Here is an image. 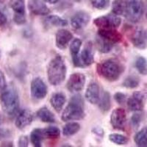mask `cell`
I'll return each instance as SVG.
<instances>
[{
  "instance_id": "6da1fadb",
  "label": "cell",
  "mask_w": 147,
  "mask_h": 147,
  "mask_svg": "<svg viewBox=\"0 0 147 147\" xmlns=\"http://www.w3.org/2000/svg\"><path fill=\"white\" fill-rule=\"evenodd\" d=\"M0 102L4 113L10 117H13L18 113L20 100L17 89L14 85L10 84L7 85L1 92Z\"/></svg>"
},
{
  "instance_id": "7a4b0ae2",
  "label": "cell",
  "mask_w": 147,
  "mask_h": 147,
  "mask_svg": "<svg viewBox=\"0 0 147 147\" xmlns=\"http://www.w3.org/2000/svg\"><path fill=\"white\" fill-rule=\"evenodd\" d=\"M124 65L116 59H107L97 64L99 75L109 82L117 81L124 71Z\"/></svg>"
},
{
  "instance_id": "3957f363",
  "label": "cell",
  "mask_w": 147,
  "mask_h": 147,
  "mask_svg": "<svg viewBox=\"0 0 147 147\" xmlns=\"http://www.w3.org/2000/svg\"><path fill=\"white\" fill-rule=\"evenodd\" d=\"M67 67L60 55H56L50 60L47 66V78L51 85L57 86L65 79Z\"/></svg>"
},
{
  "instance_id": "277c9868",
  "label": "cell",
  "mask_w": 147,
  "mask_h": 147,
  "mask_svg": "<svg viewBox=\"0 0 147 147\" xmlns=\"http://www.w3.org/2000/svg\"><path fill=\"white\" fill-rule=\"evenodd\" d=\"M84 100L79 94L74 95L69 100L68 105L62 113V120L63 121L81 120L85 117Z\"/></svg>"
},
{
  "instance_id": "5b68a950",
  "label": "cell",
  "mask_w": 147,
  "mask_h": 147,
  "mask_svg": "<svg viewBox=\"0 0 147 147\" xmlns=\"http://www.w3.org/2000/svg\"><path fill=\"white\" fill-rule=\"evenodd\" d=\"M125 4L124 16L129 22L136 23L140 19L144 12L143 0H124Z\"/></svg>"
},
{
  "instance_id": "8992f818",
  "label": "cell",
  "mask_w": 147,
  "mask_h": 147,
  "mask_svg": "<svg viewBox=\"0 0 147 147\" xmlns=\"http://www.w3.org/2000/svg\"><path fill=\"white\" fill-rule=\"evenodd\" d=\"M94 24L100 29H116L121 25V19L119 16L108 14L95 18Z\"/></svg>"
},
{
  "instance_id": "52a82bcc",
  "label": "cell",
  "mask_w": 147,
  "mask_h": 147,
  "mask_svg": "<svg viewBox=\"0 0 147 147\" xmlns=\"http://www.w3.org/2000/svg\"><path fill=\"white\" fill-rule=\"evenodd\" d=\"M30 94L36 100L44 99L47 96V86L40 77H35L32 80L30 85Z\"/></svg>"
},
{
  "instance_id": "ba28073f",
  "label": "cell",
  "mask_w": 147,
  "mask_h": 147,
  "mask_svg": "<svg viewBox=\"0 0 147 147\" xmlns=\"http://www.w3.org/2000/svg\"><path fill=\"white\" fill-rule=\"evenodd\" d=\"M11 8L14 12L13 21L17 25H22L26 23V11L24 0H13L11 3Z\"/></svg>"
},
{
  "instance_id": "9c48e42d",
  "label": "cell",
  "mask_w": 147,
  "mask_h": 147,
  "mask_svg": "<svg viewBox=\"0 0 147 147\" xmlns=\"http://www.w3.org/2000/svg\"><path fill=\"white\" fill-rule=\"evenodd\" d=\"M126 121H127V115L124 109H115L110 115V124L115 129L124 130Z\"/></svg>"
},
{
  "instance_id": "30bf717a",
  "label": "cell",
  "mask_w": 147,
  "mask_h": 147,
  "mask_svg": "<svg viewBox=\"0 0 147 147\" xmlns=\"http://www.w3.org/2000/svg\"><path fill=\"white\" fill-rule=\"evenodd\" d=\"M85 84V76L82 73H74L69 77L67 82V89L70 92H80L83 89Z\"/></svg>"
},
{
  "instance_id": "8fae6325",
  "label": "cell",
  "mask_w": 147,
  "mask_h": 147,
  "mask_svg": "<svg viewBox=\"0 0 147 147\" xmlns=\"http://www.w3.org/2000/svg\"><path fill=\"white\" fill-rule=\"evenodd\" d=\"M94 63L93 46L88 42L80 54H79V68H85L91 65Z\"/></svg>"
},
{
  "instance_id": "7c38bea8",
  "label": "cell",
  "mask_w": 147,
  "mask_h": 147,
  "mask_svg": "<svg viewBox=\"0 0 147 147\" xmlns=\"http://www.w3.org/2000/svg\"><path fill=\"white\" fill-rule=\"evenodd\" d=\"M144 95L140 91L134 92L131 97L127 100V107L130 111L139 112L144 109Z\"/></svg>"
},
{
  "instance_id": "4fadbf2b",
  "label": "cell",
  "mask_w": 147,
  "mask_h": 147,
  "mask_svg": "<svg viewBox=\"0 0 147 147\" xmlns=\"http://www.w3.org/2000/svg\"><path fill=\"white\" fill-rule=\"evenodd\" d=\"M146 32L141 27H137L131 34L130 40L135 47L144 49L146 47Z\"/></svg>"
},
{
  "instance_id": "5bb4252c",
  "label": "cell",
  "mask_w": 147,
  "mask_h": 147,
  "mask_svg": "<svg viewBox=\"0 0 147 147\" xmlns=\"http://www.w3.org/2000/svg\"><path fill=\"white\" fill-rule=\"evenodd\" d=\"M90 19V17L88 13L85 11H79L72 16L71 24L74 30H82L88 24Z\"/></svg>"
},
{
  "instance_id": "9a60e30c",
  "label": "cell",
  "mask_w": 147,
  "mask_h": 147,
  "mask_svg": "<svg viewBox=\"0 0 147 147\" xmlns=\"http://www.w3.org/2000/svg\"><path fill=\"white\" fill-rule=\"evenodd\" d=\"M34 119V115L30 110L24 109L21 110L16 119V127L19 129H24L31 124Z\"/></svg>"
},
{
  "instance_id": "2e32d148",
  "label": "cell",
  "mask_w": 147,
  "mask_h": 147,
  "mask_svg": "<svg viewBox=\"0 0 147 147\" xmlns=\"http://www.w3.org/2000/svg\"><path fill=\"white\" fill-rule=\"evenodd\" d=\"M72 38H73V35L69 30L60 29L56 33V38H55L56 47L59 49L63 50L66 49Z\"/></svg>"
},
{
  "instance_id": "e0dca14e",
  "label": "cell",
  "mask_w": 147,
  "mask_h": 147,
  "mask_svg": "<svg viewBox=\"0 0 147 147\" xmlns=\"http://www.w3.org/2000/svg\"><path fill=\"white\" fill-rule=\"evenodd\" d=\"M85 99L92 105L99 103L100 99V88L99 84L95 82L89 84L85 91Z\"/></svg>"
},
{
  "instance_id": "ac0fdd59",
  "label": "cell",
  "mask_w": 147,
  "mask_h": 147,
  "mask_svg": "<svg viewBox=\"0 0 147 147\" xmlns=\"http://www.w3.org/2000/svg\"><path fill=\"white\" fill-rule=\"evenodd\" d=\"M28 7L32 14L36 16L48 15L50 10L42 0H29Z\"/></svg>"
},
{
  "instance_id": "d6986e66",
  "label": "cell",
  "mask_w": 147,
  "mask_h": 147,
  "mask_svg": "<svg viewBox=\"0 0 147 147\" xmlns=\"http://www.w3.org/2000/svg\"><path fill=\"white\" fill-rule=\"evenodd\" d=\"M98 35L115 44L121 42L123 37L115 29H99Z\"/></svg>"
},
{
  "instance_id": "ffe728a7",
  "label": "cell",
  "mask_w": 147,
  "mask_h": 147,
  "mask_svg": "<svg viewBox=\"0 0 147 147\" xmlns=\"http://www.w3.org/2000/svg\"><path fill=\"white\" fill-rule=\"evenodd\" d=\"M66 98L63 93L57 92L52 94L50 99V104L56 112L60 113L65 105Z\"/></svg>"
},
{
  "instance_id": "44dd1931",
  "label": "cell",
  "mask_w": 147,
  "mask_h": 147,
  "mask_svg": "<svg viewBox=\"0 0 147 147\" xmlns=\"http://www.w3.org/2000/svg\"><path fill=\"white\" fill-rule=\"evenodd\" d=\"M99 108L103 113L108 112L111 107V96L108 91H103L99 101Z\"/></svg>"
},
{
  "instance_id": "7402d4cb",
  "label": "cell",
  "mask_w": 147,
  "mask_h": 147,
  "mask_svg": "<svg viewBox=\"0 0 147 147\" xmlns=\"http://www.w3.org/2000/svg\"><path fill=\"white\" fill-rule=\"evenodd\" d=\"M36 115L38 118L44 123H55L56 121L54 114L47 107H43L39 109Z\"/></svg>"
},
{
  "instance_id": "603a6c76",
  "label": "cell",
  "mask_w": 147,
  "mask_h": 147,
  "mask_svg": "<svg viewBox=\"0 0 147 147\" xmlns=\"http://www.w3.org/2000/svg\"><path fill=\"white\" fill-rule=\"evenodd\" d=\"M96 45L99 51L102 53H108L111 51L115 44L100 36H97Z\"/></svg>"
},
{
  "instance_id": "cb8c5ba5",
  "label": "cell",
  "mask_w": 147,
  "mask_h": 147,
  "mask_svg": "<svg viewBox=\"0 0 147 147\" xmlns=\"http://www.w3.org/2000/svg\"><path fill=\"white\" fill-rule=\"evenodd\" d=\"M44 136L43 129L40 128L34 129L30 134V140L32 145L35 147H40Z\"/></svg>"
},
{
  "instance_id": "d4e9b609",
  "label": "cell",
  "mask_w": 147,
  "mask_h": 147,
  "mask_svg": "<svg viewBox=\"0 0 147 147\" xmlns=\"http://www.w3.org/2000/svg\"><path fill=\"white\" fill-rule=\"evenodd\" d=\"M134 141L138 146L147 147V127H144L135 135Z\"/></svg>"
},
{
  "instance_id": "484cf974",
  "label": "cell",
  "mask_w": 147,
  "mask_h": 147,
  "mask_svg": "<svg viewBox=\"0 0 147 147\" xmlns=\"http://www.w3.org/2000/svg\"><path fill=\"white\" fill-rule=\"evenodd\" d=\"M80 125L77 122H70L63 128V134L65 136H72L80 130Z\"/></svg>"
},
{
  "instance_id": "4316f807",
  "label": "cell",
  "mask_w": 147,
  "mask_h": 147,
  "mask_svg": "<svg viewBox=\"0 0 147 147\" xmlns=\"http://www.w3.org/2000/svg\"><path fill=\"white\" fill-rule=\"evenodd\" d=\"M48 24L54 27H65L68 24V22L61 17L57 15H50L47 16L45 19Z\"/></svg>"
},
{
  "instance_id": "83f0119b",
  "label": "cell",
  "mask_w": 147,
  "mask_h": 147,
  "mask_svg": "<svg viewBox=\"0 0 147 147\" xmlns=\"http://www.w3.org/2000/svg\"><path fill=\"white\" fill-rule=\"evenodd\" d=\"M113 13L116 16L124 15L125 13V4L124 0H114L112 4Z\"/></svg>"
},
{
  "instance_id": "f1b7e54d",
  "label": "cell",
  "mask_w": 147,
  "mask_h": 147,
  "mask_svg": "<svg viewBox=\"0 0 147 147\" xmlns=\"http://www.w3.org/2000/svg\"><path fill=\"white\" fill-rule=\"evenodd\" d=\"M44 137L49 139H57L60 136V129L57 127H48L43 129Z\"/></svg>"
},
{
  "instance_id": "f546056e",
  "label": "cell",
  "mask_w": 147,
  "mask_h": 147,
  "mask_svg": "<svg viewBox=\"0 0 147 147\" xmlns=\"http://www.w3.org/2000/svg\"><path fill=\"white\" fill-rule=\"evenodd\" d=\"M140 84V80L136 76H129L125 79L122 85L127 88L133 89L137 88Z\"/></svg>"
},
{
  "instance_id": "4dcf8cb0",
  "label": "cell",
  "mask_w": 147,
  "mask_h": 147,
  "mask_svg": "<svg viewBox=\"0 0 147 147\" xmlns=\"http://www.w3.org/2000/svg\"><path fill=\"white\" fill-rule=\"evenodd\" d=\"M136 68L138 71L142 74L146 75L147 74V61L144 57H138L136 60Z\"/></svg>"
},
{
  "instance_id": "1f68e13d",
  "label": "cell",
  "mask_w": 147,
  "mask_h": 147,
  "mask_svg": "<svg viewBox=\"0 0 147 147\" xmlns=\"http://www.w3.org/2000/svg\"><path fill=\"white\" fill-rule=\"evenodd\" d=\"M109 140L117 145H126L128 143V138L126 136L117 133H112L109 136Z\"/></svg>"
},
{
  "instance_id": "d6a6232c",
  "label": "cell",
  "mask_w": 147,
  "mask_h": 147,
  "mask_svg": "<svg viewBox=\"0 0 147 147\" xmlns=\"http://www.w3.org/2000/svg\"><path fill=\"white\" fill-rule=\"evenodd\" d=\"M82 44V42L80 38H74L72 40L70 44V52L71 54V57L78 56Z\"/></svg>"
},
{
  "instance_id": "836d02e7",
  "label": "cell",
  "mask_w": 147,
  "mask_h": 147,
  "mask_svg": "<svg viewBox=\"0 0 147 147\" xmlns=\"http://www.w3.org/2000/svg\"><path fill=\"white\" fill-rule=\"evenodd\" d=\"M91 4L98 10H105L109 7L110 0H91Z\"/></svg>"
},
{
  "instance_id": "e575fe53",
  "label": "cell",
  "mask_w": 147,
  "mask_h": 147,
  "mask_svg": "<svg viewBox=\"0 0 147 147\" xmlns=\"http://www.w3.org/2000/svg\"><path fill=\"white\" fill-rule=\"evenodd\" d=\"M7 23V10L2 2H0V27H4Z\"/></svg>"
},
{
  "instance_id": "d590c367",
  "label": "cell",
  "mask_w": 147,
  "mask_h": 147,
  "mask_svg": "<svg viewBox=\"0 0 147 147\" xmlns=\"http://www.w3.org/2000/svg\"><path fill=\"white\" fill-rule=\"evenodd\" d=\"M142 120V115L141 114L138 113H136L132 115V118H131V124H132V127L134 128H138L140 126V122Z\"/></svg>"
},
{
  "instance_id": "8d00e7d4",
  "label": "cell",
  "mask_w": 147,
  "mask_h": 147,
  "mask_svg": "<svg viewBox=\"0 0 147 147\" xmlns=\"http://www.w3.org/2000/svg\"><path fill=\"white\" fill-rule=\"evenodd\" d=\"M114 99L118 104L122 105L126 101V95L121 92H117L114 94Z\"/></svg>"
},
{
  "instance_id": "74e56055",
  "label": "cell",
  "mask_w": 147,
  "mask_h": 147,
  "mask_svg": "<svg viewBox=\"0 0 147 147\" xmlns=\"http://www.w3.org/2000/svg\"><path fill=\"white\" fill-rule=\"evenodd\" d=\"M29 140L27 136H22L18 140V146L20 147H27L28 146Z\"/></svg>"
},
{
  "instance_id": "f35d334b",
  "label": "cell",
  "mask_w": 147,
  "mask_h": 147,
  "mask_svg": "<svg viewBox=\"0 0 147 147\" xmlns=\"http://www.w3.org/2000/svg\"><path fill=\"white\" fill-rule=\"evenodd\" d=\"M6 86H7V83H6L5 74L0 70V93L6 88Z\"/></svg>"
},
{
  "instance_id": "ab89813d",
  "label": "cell",
  "mask_w": 147,
  "mask_h": 147,
  "mask_svg": "<svg viewBox=\"0 0 147 147\" xmlns=\"http://www.w3.org/2000/svg\"><path fill=\"white\" fill-rule=\"evenodd\" d=\"M92 132L94 134H95L96 136H99V137L102 138L105 135V132H104V129L100 127H95L92 129Z\"/></svg>"
},
{
  "instance_id": "60d3db41",
  "label": "cell",
  "mask_w": 147,
  "mask_h": 147,
  "mask_svg": "<svg viewBox=\"0 0 147 147\" xmlns=\"http://www.w3.org/2000/svg\"><path fill=\"white\" fill-rule=\"evenodd\" d=\"M44 1L49 4H51V5H54V4L57 3L60 0H44Z\"/></svg>"
},
{
  "instance_id": "b9f144b4",
  "label": "cell",
  "mask_w": 147,
  "mask_h": 147,
  "mask_svg": "<svg viewBox=\"0 0 147 147\" xmlns=\"http://www.w3.org/2000/svg\"><path fill=\"white\" fill-rule=\"evenodd\" d=\"M1 55H2V54H1V51H0V59H1Z\"/></svg>"
},
{
  "instance_id": "7bdbcfd3",
  "label": "cell",
  "mask_w": 147,
  "mask_h": 147,
  "mask_svg": "<svg viewBox=\"0 0 147 147\" xmlns=\"http://www.w3.org/2000/svg\"><path fill=\"white\" fill-rule=\"evenodd\" d=\"M146 19H147V13H146Z\"/></svg>"
},
{
  "instance_id": "ee69618b",
  "label": "cell",
  "mask_w": 147,
  "mask_h": 147,
  "mask_svg": "<svg viewBox=\"0 0 147 147\" xmlns=\"http://www.w3.org/2000/svg\"><path fill=\"white\" fill-rule=\"evenodd\" d=\"M76 1H78L79 2V1H81V0H76Z\"/></svg>"
},
{
  "instance_id": "f6af8a7d",
  "label": "cell",
  "mask_w": 147,
  "mask_h": 147,
  "mask_svg": "<svg viewBox=\"0 0 147 147\" xmlns=\"http://www.w3.org/2000/svg\"><path fill=\"white\" fill-rule=\"evenodd\" d=\"M0 124H1V121H0Z\"/></svg>"
},
{
  "instance_id": "bcb514c9",
  "label": "cell",
  "mask_w": 147,
  "mask_h": 147,
  "mask_svg": "<svg viewBox=\"0 0 147 147\" xmlns=\"http://www.w3.org/2000/svg\"><path fill=\"white\" fill-rule=\"evenodd\" d=\"M146 37H147V32H146Z\"/></svg>"
},
{
  "instance_id": "7dc6e473",
  "label": "cell",
  "mask_w": 147,
  "mask_h": 147,
  "mask_svg": "<svg viewBox=\"0 0 147 147\" xmlns=\"http://www.w3.org/2000/svg\"><path fill=\"white\" fill-rule=\"evenodd\" d=\"M146 96H147V93H146Z\"/></svg>"
}]
</instances>
